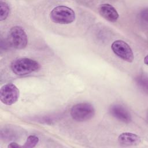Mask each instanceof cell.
<instances>
[{"label": "cell", "instance_id": "cell-5", "mask_svg": "<svg viewBox=\"0 0 148 148\" xmlns=\"http://www.w3.org/2000/svg\"><path fill=\"white\" fill-rule=\"evenodd\" d=\"M19 95L18 88L12 83L3 85L0 90V99L6 105H11L16 103L19 98Z\"/></svg>", "mask_w": 148, "mask_h": 148}, {"label": "cell", "instance_id": "cell-11", "mask_svg": "<svg viewBox=\"0 0 148 148\" xmlns=\"http://www.w3.org/2000/svg\"><path fill=\"white\" fill-rule=\"evenodd\" d=\"M38 142H39L38 137H37L35 135H29L27 138L24 143V145L23 146V147H25V148L34 147L38 143Z\"/></svg>", "mask_w": 148, "mask_h": 148}, {"label": "cell", "instance_id": "cell-4", "mask_svg": "<svg viewBox=\"0 0 148 148\" xmlns=\"http://www.w3.org/2000/svg\"><path fill=\"white\" fill-rule=\"evenodd\" d=\"M9 45L17 49H24L28 43L27 35L24 29L20 26L12 27L8 35Z\"/></svg>", "mask_w": 148, "mask_h": 148}, {"label": "cell", "instance_id": "cell-7", "mask_svg": "<svg viewBox=\"0 0 148 148\" xmlns=\"http://www.w3.org/2000/svg\"><path fill=\"white\" fill-rule=\"evenodd\" d=\"M110 114L120 121L128 123L131 121V115L128 110L120 104H114L109 108Z\"/></svg>", "mask_w": 148, "mask_h": 148}, {"label": "cell", "instance_id": "cell-9", "mask_svg": "<svg viewBox=\"0 0 148 148\" xmlns=\"http://www.w3.org/2000/svg\"><path fill=\"white\" fill-rule=\"evenodd\" d=\"M119 143L124 146H136L141 142L140 138L133 133L124 132L121 134L118 137Z\"/></svg>", "mask_w": 148, "mask_h": 148}, {"label": "cell", "instance_id": "cell-1", "mask_svg": "<svg viewBox=\"0 0 148 148\" xmlns=\"http://www.w3.org/2000/svg\"><path fill=\"white\" fill-rule=\"evenodd\" d=\"M10 68L15 75L24 76L38 71L40 66L34 60L29 58H19L12 61Z\"/></svg>", "mask_w": 148, "mask_h": 148}, {"label": "cell", "instance_id": "cell-3", "mask_svg": "<svg viewBox=\"0 0 148 148\" xmlns=\"http://www.w3.org/2000/svg\"><path fill=\"white\" fill-rule=\"evenodd\" d=\"M50 16L53 22L61 24H70L75 19V12L65 6H56L50 12Z\"/></svg>", "mask_w": 148, "mask_h": 148}, {"label": "cell", "instance_id": "cell-2", "mask_svg": "<svg viewBox=\"0 0 148 148\" xmlns=\"http://www.w3.org/2000/svg\"><path fill=\"white\" fill-rule=\"evenodd\" d=\"M95 114V109L90 103L82 102L74 106L71 109V116L73 120L78 122L89 120Z\"/></svg>", "mask_w": 148, "mask_h": 148}, {"label": "cell", "instance_id": "cell-6", "mask_svg": "<svg viewBox=\"0 0 148 148\" xmlns=\"http://www.w3.org/2000/svg\"><path fill=\"white\" fill-rule=\"evenodd\" d=\"M113 53L122 60L131 62L134 60V54L130 46L124 41L117 40L111 46Z\"/></svg>", "mask_w": 148, "mask_h": 148}, {"label": "cell", "instance_id": "cell-13", "mask_svg": "<svg viewBox=\"0 0 148 148\" xmlns=\"http://www.w3.org/2000/svg\"><path fill=\"white\" fill-rule=\"evenodd\" d=\"M147 56H146L145 57V63L146 64H147Z\"/></svg>", "mask_w": 148, "mask_h": 148}, {"label": "cell", "instance_id": "cell-8", "mask_svg": "<svg viewBox=\"0 0 148 148\" xmlns=\"http://www.w3.org/2000/svg\"><path fill=\"white\" fill-rule=\"evenodd\" d=\"M100 14L110 22H116L119 18V14L116 9L109 3H103L99 7Z\"/></svg>", "mask_w": 148, "mask_h": 148}, {"label": "cell", "instance_id": "cell-10", "mask_svg": "<svg viewBox=\"0 0 148 148\" xmlns=\"http://www.w3.org/2000/svg\"><path fill=\"white\" fill-rule=\"evenodd\" d=\"M10 8L9 5L2 1H0V20H5L9 16Z\"/></svg>", "mask_w": 148, "mask_h": 148}, {"label": "cell", "instance_id": "cell-12", "mask_svg": "<svg viewBox=\"0 0 148 148\" xmlns=\"http://www.w3.org/2000/svg\"><path fill=\"white\" fill-rule=\"evenodd\" d=\"M23 146L19 145L16 142H12L8 145V147L10 148H19V147H22Z\"/></svg>", "mask_w": 148, "mask_h": 148}]
</instances>
